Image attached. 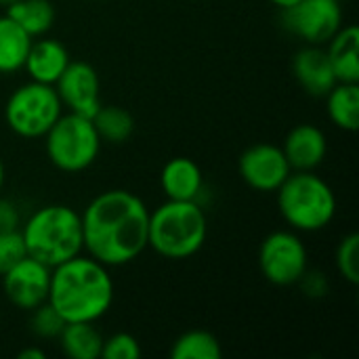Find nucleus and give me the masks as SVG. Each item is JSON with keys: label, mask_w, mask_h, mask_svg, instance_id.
Masks as SVG:
<instances>
[{"label": "nucleus", "mask_w": 359, "mask_h": 359, "mask_svg": "<svg viewBox=\"0 0 359 359\" xmlns=\"http://www.w3.org/2000/svg\"><path fill=\"white\" fill-rule=\"evenodd\" d=\"M80 217L84 250L105 267L126 265L147 248L149 210L133 191H103Z\"/></svg>", "instance_id": "f257e3e1"}, {"label": "nucleus", "mask_w": 359, "mask_h": 359, "mask_svg": "<svg viewBox=\"0 0 359 359\" xmlns=\"http://www.w3.org/2000/svg\"><path fill=\"white\" fill-rule=\"evenodd\" d=\"M46 303L65 322H97L114 303L107 267L93 257H74L50 269Z\"/></svg>", "instance_id": "f03ea898"}, {"label": "nucleus", "mask_w": 359, "mask_h": 359, "mask_svg": "<svg viewBox=\"0 0 359 359\" xmlns=\"http://www.w3.org/2000/svg\"><path fill=\"white\" fill-rule=\"evenodd\" d=\"M27 257L48 265L50 269L78 257L84 250L82 217L65 204H48L38 208L19 227Z\"/></svg>", "instance_id": "7ed1b4c3"}, {"label": "nucleus", "mask_w": 359, "mask_h": 359, "mask_svg": "<svg viewBox=\"0 0 359 359\" xmlns=\"http://www.w3.org/2000/svg\"><path fill=\"white\" fill-rule=\"evenodd\" d=\"M208 221L198 202L166 200L149 212L147 248L164 259L181 261L194 257L206 242Z\"/></svg>", "instance_id": "20e7f679"}, {"label": "nucleus", "mask_w": 359, "mask_h": 359, "mask_svg": "<svg viewBox=\"0 0 359 359\" xmlns=\"http://www.w3.org/2000/svg\"><path fill=\"white\" fill-rule=\"evenodd\" d=\"M276 194L280 215L297 231L326 229L337 215L332 187L313 170H292Z\"/></svg>", "instance_id": "39448f33"}, {"label": "nucleus", "mask_w": 359, "mask_h": 359, "mask_svg": "<svg viewBox=\"0 0 359 359\" xmlns=\"http://www.w3.org/2000/svg\"><path fill=\"white\" fill-rule=\"evenodd\" d=\"M50 164L63 172H82L99 156L101 137L90 118L80 114H61L44 135Z\"/></svg>", "instance_id": "423d86ee"}, {"label": "nucleus", "mask_w": 359, "mask_h": 359, "mask_svg": "<svg viewBox=\"0 0 359 359\" xmlns=\"http://www.w3.org/2000/svg\"><path fill=\"white\" fill-rule=\"evenodd\" d=\"M61 114L63 105L57 97L55 86L34 80L15 88L4 105L8 128L23 139L44 137Z\"/></svg>", "instance_id": "0eeeda50"}, {"label": "nucleus", "mask_w": 359, "mask_h": 359, "mask_svg": "<svg viewBox=\"0 0 359 359\" xmlns=\"http://www.w3.org/2000/svg\"><path fill=\"white\" fill-rule=\"evenodd\" d=\"M259 269L276 286L299 284L309 269V255L303 240L292 231L269 233L259 248Z\"/></svg>", "instance_id": "6e6552de"}, {"label": "nucleus", "mask_w": 359, "mask_h": 359, "mask_svg": "<svg viewBox=\"0 0 359 359\" xmlns=\"http://www.w3.org/2000/svg\"><path fill=\"white\" fill-rule=\"evenodd\" d=\"M284 27L307 44H326L343 27L339 0H299L282 11Z\"/></svg>", "instance_id": "1a4fd4ad"}, {"label": "nucleus", "mask_w": 359, "mask_h": 359, "mask_svg": "<svg viewBox=\"0 0 359 359\" xmlns=\"http://www.w3.org/2000/svg\"><path fill=\"white\" fill-rule=\"evenodd\" d=\"M238 170L244 183L257 191H278V187L292 172L282 147L271 143H257L242 151Z\"/></svg>", "instance_id": "9d476101"}, {"label": "nucleus", "mask_w": 359, "mask_h": 359, "mask_svg": "<svg viewBox=\"0 0 359 359\" xmlns=\"http://www.w3.org/2000/svg\"><path fill=\"white\" fill-rule=\"evenodd\" d=\"M48 286H50V267L27 255L2 276V288L6 299L17 309L23 311H32L42 303H46Z\"/></svg>", "instance_id": "9b49d317"}, {"label": "nucleus", "mask_w": 359, "mask_h": 359, "mask_svg": "<svg viewBox=\"0 0 359 359\" xmlns=\"http://www.w3.org/2000/svg\"><path fill=\"white\" fill-rule=\"evenodd\" d=\"M63 107L93 118L101 107V82L97 69L86 61H69L65 72L53 84Z\"/></svg>", "instance_id": "f8f14e48"}, {"label": "nucleus", "mask_w": 359, "mask_h": 359, "mask_svg": "<svg viewBox=\"0 0 359 359\" xmlns=\"http://www.w3.org/2000/svg\"><path fill=\"white\" fill-rule=\"evenodd\" d=\"M292 72L301 88L311 97H326L339 82L328 61L326 48L320 44H307L292 59Z\"/></svg>", "instance_id": "ddd939ff"}, {"label": "nucleus", "mask_w": 359, "mask_h": 359, "mask_svg": "<svg viewBox=\"0 0 359 359\" xmlns=\"http://www.w3.org/2000/svg\"><path fill=\"white\" fill-rule=\"evenodd\" d=\"M282 151L292 170H316L326 158L328 141L322 128L313 124H299L286 135Z\"/></svg>", "instance_id": "4468645a"}, {"label": "nucleus", "mask_w": 359, "mask_h": 359, "mask_svg": "<svg viewBox=\"0 0 359 359\" xmlns=\"http://www.w3.org/2000/svg\"><path fill=\"white\" fill-rule=\"evenodd\" d=\"M69 61H72L69 53L59 40L40 38V40H32L23 69L27 72L29 80L53 86L59 80V76L65 72Z\"/></svg>", "instance_id": "2eb2a0df"}, {"label": "nucleus", "mask_w": 359, "mask_h": 359, "mask_svg": "<svg viewBox=\"0 0 359 359\" xmlns=\"http://www.w3.org/2000/svg\"><path fill=\"white\" fill-rule=\"evenodd\" d=\"M160 185L168 200H185V202H198L204 179L200 166L189 158H172L164 164L160 175Z\"/></svg>", "instance_id": "dca6fc26"}, {"label": "nucleus", "mask_w": 359, "mask_h": 359, "mask_svg": "<svg viewBox=\"0 0 359 359\" xmlns=\"http://www.w3.org/2000/svg\"><path fill=\"white\" fill-rule=\"evenodd\" d=\"M326 55L339 82H359V29L358 25L341 27L328 42Z\"/></svg>", "instance_id": "f3484780"}, {"label": "nucleus", "mask_w": 359, "mask_h": 359, "mask_svg": "<svg viewBox=\"0 0 359 359\" xmlns=\"http://www.w3.org/2000/svg\"><path fill=\"white\" fill-rule=\"evenodd\" d=\"M61 349L69 359H99L103 337L93 322H67L59 334Z\"/></svg>", "instance_id": "a211bd4d"}, {"label": "nucleus", "mask_w": 359, "mask_h": 359, "mask_svg": "<svg viewBox=\"0 0 359 359\" xmlns=\"http://www.w3.org/2000/svg\"><path fill=\"white\" fill-rule=\"evenodd\" d=\"M326 109L339 128L355 133L359 128V82H337L326 95Z\"/></svg>", "instance_id": "6ab92c4d"}, {"label": "nucleus", "mask_w": 359, "mask_h": 359, "mask_svg": "<svg viewBox=\"0 0 359 359\" xmlns=\"http://www.w3.org/2000/svg\"><path fill=\"white\" fill-rule=\"evenodd\" d=\"M6 15L32 38L44 36L57 17V11L50 0H17L6 6Z\"/></svg>", "instance_id": "aec40b11"}, {"label": "nucleus", "mask_w": 359, "mask_h": 359, "mask_svg": "<svg viewBox=\"0 0 359 359\" xmlns=\"http://www.w3.org/2000/svg\"><path fill=\"white\" fill-rule=\"evenodd\" d=\"M32 36L25 34L8 15L0 17V74H13L23 69Z\"/></svg>", "instance_id": "412c9836"}, {"label": "nucleus", "mask_w": 359, "mask_h": 359, "mask_svg": "<svg viewBox=\"0 0 359 359\" xmlns=\"http://www.w3.org/2000/svg\"><path fill=\"white\" fill-rule=\"evenodd\" d=\"M101 141H107V143H124L130 139L133 130H135V120L133 116L124 109V107H118V105H103L95 111V116L90 118Z\"/></svg>", "instance_id": "4be33fe9"}, {"label": "nucleus", "mask_w": 359, "mask_h": 359, "mask_svg": "<svg viewBox=\"0 0 359 359\" xmlns=\"http://www.w3.org/2000/svg\"><path fill=\"white\" fill-rule=\"evenodd\" d=\"M221 343L206 330H189L181 334L170 349L172 359H221Z\"/></svg>", "instance_id": "5701e85b"}, {"label": "nucleus", "mask_w": 359, "mask_h": 359, "mask_svg": "<svg viewBox=\"0 0 359 359\" xmlns=\"http://www.w3.org/2000/svg\"><path fill=\"white\" fill-rule=\"evenodd\" d=\"M334 263H337V271L353 286L359 284V236L358 233H349L345 236L339 246H337V255H334Z\"/></svg>", "instance_id": "b1692460"}, {"label": "nucleus", "mask_w": 359, "mask_h": 359, "mask_svg": "<svg viewBox=\"0 0 359 359\" xmlns=\"http://www.w3.org/2000/svg\"><path fill=\"white\" fill-rule=\"evenodd\" d=\"M67 322L48 305V303H42L40 307L32 309V332L38 337V339H57L63 330Z\"/></svg>", "instance_id": "393cba45"}, {"label": "nucleus", "mask_w": 359, "mask_h": 359, "mask_svg": "<svg viewBox=\"0 0 359 359\" xmlns=\"http://www.w3.org/2000/svg\"><path fill=\"white\" fill-rule=\"evenodd\" d=\"M103 359H139L141 358V345L139 341L128 332H118L109 339H103Z\"/></svg>", "instance_id": "a878e982"}, {"label": "nucleus", "mask_w": 359, "mask_h": 359, "mask_svg": "<svg viewBox=\"0 0 359 359\" xmlns=\"http://www.w3.org/2000/svg\"><path fill=\"white\" fill-rule=\"evenodd\" d=\"M25 244L21 231H0V276H4L13 265L25 257Z\"/></svg>", "instance_id": "bb28decb"}, {"label": "nucleus", "mask_w": 359, "mask_h": 359, "mask_svg": "<svg viewBox=\"0 0 359 359\" xmlns=\"http://www.w3.org/2000/svg\"><path fill=\"white\" fill-rule=\"evenodd\" d=\"M299 284L303 286V292L307 297H313V299H320V297H326L328 294V282L326 278L320 273V271H305L303 278L299 280Z\"/></svg>", "instance_id": "cd10ccee"}, {"label": "nucleus", "mask_w": 359, "mask_h": 359, "mask_svg": "<svg viewBox=\"0 0 359 359\" xmlns=\"http://www.w3.org/2000/svg\"><path fill=\"white\" fill-rule=\"evenodd\" d=\"M21 225V215L15 202L0 198V231H15Z\"/></svg>", "instance_id": "c85d7f7f"}, {"label": "nucleus", "mask_w": 359, "mask_h": 359, "mask_svg": "<svg viewBox=\"0 0 359 359\" xmlns=\"http://www.w3.org/2000/svg\"><path fill=\"white\" fill-rule=\"evenodd\" d=\"M46 353L40 347H27L23 351H19V359H44Z\"/></svg>", "instance_id": "c756f323"}, {"label": "nucleus", "mask_w": 359, "mask_h": 359, "mask_svg": "<svg viewBox=\"0 0 359 359\" xmlns=\"http://www.w3.org/2000/svg\"><path fill=\"white\" fill-rule=\"evenodd\" d=\"M269 2H271V4H276V6H280V8L284 11V8H288V6L297 4L299 0H269Z\"/></svg>", "instance_id": "7c9ffc66"}, {"label": "nucleus", "mask_w": 359, "mask_h": 359, "mask_svg": "<svg viewBox=\"0 0 359 359\" xmlns=\"http://www.w3.org/2000/svg\"><path fill=\"white\" fill-rule=\"evenodd\" d=\"M2 187H4V164L0 160V191H2Z\"/></svg>", "instance_id": "2f4dec72"}, {"label": "nucleus", "mask_w": 359, "mask_h": 359, "mask_svg": "<svg viewBox=\"0 0 359 359\" xmlns=\"http://www.w3.org/2000/svg\"><path fill=\"white\" fill-rule=\"evenodd\" d=\"M13 2H17V0H0V6H4V8H6V6H11Z\"/></svg>", "instance_id": "473e14b6"}]
</instances>
